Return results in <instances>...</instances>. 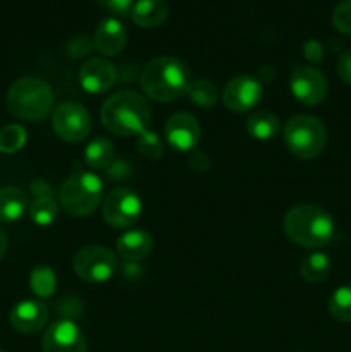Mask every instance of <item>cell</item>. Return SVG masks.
Instances as JSON below:
<instances>
[{
	"instance_id": "6da1fadb",
	"label": "cell",
	"mask_w": 351,
	"mask_h": 352,
	"mask_svg": "<svg viewBox=\"0 0 351 352\" xmlns=\"http://www.w3.org/2000/svg\"><path fill=\"white\" fill-rule=\"evenodd\" d=\"M100 117L103 126L116 136H140L150 122V109L143 96L124 89L105 100Z\"/></svg>"
},
{
	"instance_id": "7a4b0ae2",
	"label": "cell",
	"mask_w": 351,
	"mask_h": 352,
	"mask_svg": "<svg viewBox=\"0 0 351 352\" xmlns=\"http://www.w3.org/2000/svg\"><path fill=\"white\" fill-rule=\"evenodd\" d=\"M282 229L292 243L310 250L327 246L336 232L332 217L315 205H298L289 210Z\"/></svg>"
},
{
	"instance_id": "3957f363",
	"label": "cell",
	"mask_w": 351,
	"mask_h": 352,
	"mask_svg": "<svg viewBox=\"0 0 351 352\" xmlns=\"http://www.w3.org/2000/svg\"><path fill=\"white\" fill-rule=\"evenodd\" d=\"M140 82L151 100L167 103L186 93L189 86V71L179 58L157 57L145 65Z\"/></svg>"
},
{
	"instance_id": "277c9868",
	"label": "cell",
	"mask_w": 351,
	"mask_h": 352,
	"mask_svg": "<svg viewBox=\"0 0 351 352\" xmlns=\"http://www.w3.org/2000/svg\"><path fill=\"white\" fill-rule=\"evenodd\" d=\"M54 107V91L40 78H23L10 86L7 93V109L14 117L30 122L43 120Z\"/></svg>"
},
{
	"instance_id": "5b68a950",
	"label": "cell",
	"mask_w": 351,
	"mask_h": 352,
	"mask_svg": "<svg viewBox=\"0 0 351 352\" xmlns=\"http://www.w3.org/2000/svg\"><path fill=\"white\" fill-rule=\"evenodd\" d=\"M103 196V182L92 172H76L65 179L58 191V201L71 217H86L95 212Z\"/></svg>"
},
{
	"instance_id": "8992f818",
	"label": "cell",
	"mask_w": 351,
	"mask_h": 352,
	"mask_svg": "<svg viewBox=\"0 0 351 352\" xmlns=\"http://www.w3.org/2000/svg\"><path fill=\"white\" fill-rule=\"evenodd\" d=\"M284 143L292 155L310 160L326 148L327 129L317 117L295 116L286 122Z\"/></svg>"
},
{
	"instance_id": "52a82bcc",
	"label": "cell",
	"mask_w": 351,
	"mask_h": 352,
	"mask_svg": "<svg viewBox=\"0 0 351 352\" xmlns=\"http://www.w3.org/2000/svg\"><path fill=\"white\" fill-rule=\"evenodd\" d=\"M72 268L76 275L89 284H100L105 282L116 274L117 270V258L107 248L93 244V246H85L74 254L72 260Z\"/></svg>"
},
{
	"instance_id": "ba28073f",
	"label": "cell",
	"mask_w": 351,
	"mask_h": 352,
	"mask_svg": "<svg viewBox=\"0 0 351 352\" xmlns=\"http://www.w3.org/2000/svg\"><path fill=\"white\" fill-rule=\"evenodd\" d=\"M52 127L61 140L79 143L92 133V117L81 103L64 102L52 112Z\"/></svg>"
},
{
	"instance_id": "9c48e42d",
	"label": "cell",
	"mask_w": 351,
	"mask_h": 352,
	"mask_svg": "<svg viewBox=\"0 0 351 352\" xmlns=\"http://www.w3.org/2000/svg\"><path fill=\"white\" fill-rule=\"evenodd\" d=\"M141 210L143 206H141L140 196L131 189L119 188L105 196L102 205V215L110 227L124 229V227L133 226L140 219Z\"/></svg>"
},
{
	"instance_id": "30bf717a",
	"label": "cell",
	"mask_w": 351,
	"mask_h": 352,
	"mask_svg": "<svg viewBox=\"0 0 351 352\" xmlns=\"http://www.w3.org/2000/svg\"><path fill=\"white\" fill-rule=\"evenodd\" d=\"M289 86H291V93L295 95V98L308 107L322 103L327 95L326 76L310 65L296 67L289 79Z\"/></svg>"
},
{
	"instance_id": "8fae6325",
	"label": "cell",
	"mask_w": 351,
	"mask_h": 352,
	"mask_svg": "<svg viewBox=\"0 0 351 352\" xmlns=\"http://www.w3.org/2000/svg\"><path fill=\"white\" fill-rule=\"evenodd\" d=\"M45 352H88L86 339L71 320L52 323L41 339Z\"/></svg>"
},
{
	"instance_id": "7c38bea8",
	"label": "cell",
	"mask_w": 351,
	"mask_h": 352,
	"mask_svg": "<svg viewBox=\"0 0 351 352\" xmlns=\"http://www.w3.org/2000/svg\"><path fill=\"white\" fill-rule=\"evenodd\" d=\"M224 105L231 112H248L262 100V86L251 76H237L226 85L222 93Z\"/></svg>"
},
{
	"instance_id": "4fadbf2b",
	"label": "cell",
	"mask_w": 351,
	"mask_h": 352,
	"mask_svg": "<svg viewBox=\"0 0 351 352\" xmlns=\"http://www.w3.org/2000/svg\"><path fill=\"white\" fill-rule=\"evenodd\" d=\"M200 124L189 113H174L165 124V138L169 144L178 151H189L200 141Z\"/></svg>"
},
{
	"instance_id": "5bb4252c",
	"label": "cell",
	"mask_w": 351,
	"mask_h": 352,
	"mask_svg": "<svg viewBox=\"0 0 351 352\" xmlns=\"http://www.w3.org/2000/svg\"><path fill=\"white\" fill-rule=\"evenodd\" d=\"M117 71L105 58H89L79 69V82L83 89L93 95L105 93L116 85Z\"/></svg>"
},
{
	"instance_id": "9a60e30c",
	"label": "cell",
	"mask_w": 351,
	"mask_h": 352,
	"mask_svg": "<svg viewBox=\"0 0 351 352\" xmlns=\"http://www.w3.org/2000/svg\"><path fill=\"white\" fill-rule=\"evenodd\" d=\"M9 322L21 333H36L48 322V309L41 301L26 299L10 309Z\"/></svg>"
},
{
	"instance_id": "2e32d148",
	"label": "cell",
	"mask_w": 351,
	"mask_h": 352,
	"mask_svg": "<svg viewBox=\"0 0 351 352\" xmlns=\"http://www.w3.org/2000/svg\"><path fill=\"white\" fill-rule=\"evenodd\" d=\"M126 28L116 17L103 19L98 24V28H96L95 36H93L95 48L100 54L105 55V57H116V55H119L124 50V47H126Z\"/></svg>"
},
{
	"instance_id": "e0dca14e",
	"label": "cell",
	"mask_w": 351,
	"mask_h": 352,
	"mask_svg": "<svg viewBox=\"0 0 351 352\" xmlns=\"http://www.w3.org/2000/svg\"><path fill=\"white\" fill-rule=\"evenodd\" d=\"M34 199L30 205V219L36 226H50L57 219V203L47 182L34 181L31 184Z\"/></svg>"
},
{
	"instance_id": "ac0fdd59",
	"label": "cell",
	"mask_w": 351,
	"mask_h": 352,
	"mask_svg": "<svg viewBox=\"0 0 351 352\" xmlns=\"http://www.w3.org/2000/svg\"><path fill=\"white\" fill-rule=\"evenodd\" d=\"M151 248H153V239L150 234L141 229L127 230L117 237V253L126 261L136 263L145 260L151 253Z\"/></svg>"
},
{
	"instance_id": "d6986e66",
	"label": "cell",
	"mask_w": 351,
	"mask_h": 352,
	"mask_svg": "<svg viewBox=\"0 0 351 352\" xmlns=\"http://www.w3.org/2000/svg\"><path fill=\"white\" fill-rule=\"evenodd\" d=\"M169 6L165 0H136L131 7V19L140 28H157L165 23Z\"/></svg>"
},
{
	"instance_id": "ffe728a7",
	"label": "cell",
	"mask_w": 351,
	"mask_h": 352,
	"mask_svg": "<svg viewBox=\"0 0 351 352\" xmlns=\"http://www.w3.org/2000/svg\"><path fill=\"white\" fill-rule=\"evenodd\" d=\"M28 198L19 188L7 186L0 189V222H16L26 213Z\"/></svg>"
},
{
	"instance_id": "44dd1931",
	"label": "cell",
	"mask_w": 351,
	"mask_h": 352,
	"mask_svg": "<svg viewBox=\"0 0 351 352\" xmlns=\"http://www.w3.org/2000/svg\"><path fill=\"white\" fill-rule=\"evenodd\" d=\"M246 133L253 140L267 141L279 133V119L272 112L258 110L251 113L246 120Z\"/></svg>"
},
{
	"instance_id": "7402d4cb",
	"label": "cell",
	"mask_w": 351,
	"mask_h": 352,
	"mask_svg": "<svg viewBox=\"0 0 351 352\" xmlns=\"http://www.w3.org/2000/svg\"><path fill=\"white\" fill-rule=\"evenodd\" d=\"M114 155H116L114 144L105 138H96L86 148L85 162L93 170H103L112 165Z\"/></svg>"
},
{
	"instance_id": "603a6c76",
	"label": "cell",
	"mask_w": 351,
	"mask_h": 352,
	"mask_svg": "<svg viewBox=\"0 0 351 352\" xmlns=\"http://www.w3.org/2000/svg\"><path fill=\"white\" fill-rule=\"evenodd\" d=\"M301 277L310 284H317L329 277L330 274V258L326 253H312L301 261Z\"/></svg>"
},
{
	"instance_id": "cb8c5ba5",
	"label": "cell",
	"mask_w": 351,
	"mask_h": 352,
	"mask_svg": "<svg viewBox=\"0 0 351 352\" xmlns=\"http://www.w3.org/2000/svg\"><path fill=\"white\" fill-rule=\"evenodd\" d=\"M329 313L343 323H351V284L341 285L329 299Z\"/></svg>"
},
{
	"instance_id": "d4e9b609",
	"label": "cell",
	"mask_w": 351,
	"mask_h": 352,
	"mask_svg": "<svg viewBox=\"0 0 351 352\" xmlns=\"http://www.w3.org/2000/svg\"><path fill=\"white\" fill-rule=\"evenodd\" d=\"M30 285L31 291L38 296V298H50L55 291V274L52 268L48 267H36L30 275Z\"/></svg>"
},
{
	"instance_id": "484cf974",
	"label": "cell",
	"mask_w": 351,
	"mask_h": 352,
	"mask_svg": "<svg viewBox=\"0 0 351 352\" xmlns=\"http://www.w3.org/2000/svg\"><path fill=\"white\" fill-rule=\"evenodd\" d=\"M26 129L19 124H9L0 129V151L2 153H17L26 144Z\"/></svg>"
},
{
	"instance_id": "4316f807",
	"label": "cell",
	"mask_w": 351,
	"mask_h": 352,
	"mask_svg": "<svg viewBox=\"0 0 351 352\" xmlns=\"http://www.w3.org/2000/svg\"><path fill=\"white\" fill-rule=\"evenodd\" d=\"M186 93L193 103H196L198 107H205V109H212L217 102V88L206 79L191 81Z\"/></svg>"
},
{
	"instance_id": "83f0119b",
	"label": "cell",
	"mask_w": 351,
	"mask_h": 352,
	"mask_svg": "<svg viewBox=\"0 0 351 352\" xmlns=\"http://www.w3.org/2000/svg\"><path fill=\"white\" fill-rule=\"evenodd\" d=\"M138 151L148 160H157L162 155V141L153 131H145L138 136Z\"/></svg>"
},
{
	"instance_id": "f1b7e54d",
	"label": "cell",
	"mask_w": 351,
	"mask_h": 352,
	"mask_svg": "<svg viewBox=\"0 0 351 352\" xmlns=\"http://www.w3.org/2000/svg\"><path fill=\"white\" fill-rule=\"evenodd\" d=\"M332 24L337 31L351 36V0H343L332 12Z\"/></svg>"
},
{
	"instance_id": "f546056e",
	"label": "cell",
	"mask_w": 351,
	"mask_h": 352,
	"mask_svg": "<svg viewBox=\"0 0 351 352\" xmlns=\"http://www.w3.org/2000/svg\"><path fill=\"white\" fill-rule=\"evenodd\" d=\"M337 74L344 85L351 86V50H346L337 60Z\"/></svg>"
},
{
	"instance_id": "4dcf8cb0",
	"label": "cell",
	"mask_w": 351,
	"mask_h": 352,
	"mask_svg": "<svg viewBox=\"0 0 351 352\" xmlns=\"http://www.w3.org/2000/svg\"><path fill=\"white\" fill-rule=\"evenodd\" d=\"M98 2L116 14L129 12L131 7L134 6V0H98Z\"/></svg>"
},
{
	"instance_id": "1f68e13d",
	"label": "cell",
	"mask_w": 351,
	"mask_h": 352,
	"mask_svg": "<svg viewBox=\"0 0 351 352\" xmlns=\"http://www.w3.org/2000/svg\"><path fill=\"white\" fill-rule=\"evenodd\" d=\"M189 165H191V168H195L198 172L206 170L209 168V158L202 151H193L191 157H189Z\"/></svg>"
},
{
	"instance_id": "d6a6232c",
	"label": "cell",
	"mask_w": 351,
	"mask_h": 352,
	"mask_svg": "<svg viewBox=\"0 0 351 352\" xmlns=\"http://www.w3.org/2000/svg\"><path fill=\"white\" fill-rule=\"evenodd\" d=\"M305 52H312V54H308V57L313 58V60H319V58H322V47H320L317 41H310V43L306 45Z\"/></svg>"
},
{
	"instance_id": "836d02e7",
	"label": "cell",
	"mask_w": 351,
	"mask_h": 352,
	"mask_svg": "<svg viewBox=\"0 0 351 352\" xmlns=\"http://www.w3.org/2000/svg\"><path fill=\"white\" fill-rule=\"evenodd\" d=\"M7 244H9V239H7V234L3 232L2 229H0V260H2V256H3V254H6Z\"/></svg>"
},
{
	"instance_id": "e575fe53",
	"label": "cell",
	"mask_w": 351,
	"mask_h": 352,
	"mask_svg": "<svg viewBox=\"0 0 351 352\" xmlns=\"http://www.w3.org/2000/svg\"><path fill=\"white\" fill-rule=\"evenodd\" d=\"M0 352H2V351H0Z\"/></svg>"
}]
</instances>
